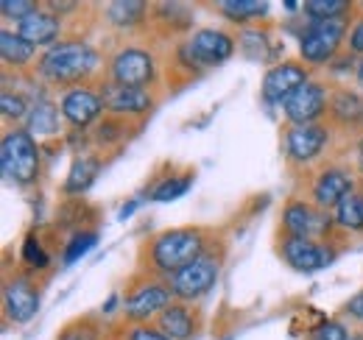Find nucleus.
<instances>
[{
  "instance_id": "bb28decb",
  "label": "nucleus",
  "mask_w": 363,
  "mask_h": 340,
  "mask_svg": "<svg viewBox=\"0 0 363 340\" xmlns=\"http://www.w3.org/2000/svg\"><path fill=\"white\" fill-rule=\"evenodd\" d=\"M59 128V115H56V106L53 103H37L31 118H28V131L31 134H53Z\"/></svg>"
},
{
  "instance_id": "20e7f679",
  "label": "nucleus",
  "mask_w": 363,
  "mask_h": 340,
  "mask_svg": "<svg viewBox=\"0 0 363 340\" xmlns=\"http://www.w3.org/2000/svg\"><path fill=\"white\" fill-rule=\"evenodd\" d=\"M221 276V259L216 254H201L193 265L171 276V293L184 301L207 296Z\"/></svg>"
},
{
  "instance_id": "f3484780",
  "label": "nucleus",
  "mask_w": 363,
  "mask_h": 340,
  "mask_svg": "<svg viewBox=\"0 0 363 340\" xmlns=\"http://www.w3.org/2000/svg\"><path fill=\"white\" fill-rule=\"evenodd\" d=\"M101 109H104L101 95H95L90 89H70L62 98V115L79 128L90 126L92 120L101 115Z\"/></svg>"
},
{
  "instance_id": "aec40b11",
  "label": "nucleus",
  "mask_w": 363,
  "mask_h": 340,
  "mask_svg": "<svg viewBox=\"0 0 363 340\" xmlns=\"http://www.w3.org/2000/svg\"><path fill=\"white\" fill-rule=\"evenodd\" d=\"M98 170L101 162L95 157H79L73 162V168L67 173V181H65V193L67 196H82L92 187V181L98 178Z\"/></svg>"
},
{
  "instance_id": "39448f33",
  "label": "nucleus",
  "mask_w": 363,
  "mask_h": 340,
  "mask_svg": "<svg viewBox=\"0 0 363 340\" xmlns=\"http://www.w3.org/2000/svg\"><path fill=\"white\" fill-rule=\"evenodd\" d=\"M333 220L327 210L321 207H311L305 201H291L282 210V229L288 237H305V240H318L327 237L333 229Z\"/></svg>"
},
{
  "instance_id": "c756f323",
  "label": "nucleus",
  "mask_w": 363,
  "mask_h": 340,
  "mask_svg": "<svg viewBox=\"0 0 363 340\" xmlns=\"http://www.w3.org/2000/svg\"><path fill=\"white\" fill-rule=\"evenodd\" d=\"M0 11H3V17L23 23V20L31 17L34 11H40V6H37L34 0H3V3H0Z\"/></svg>"
},
{
  "instance_id": "4c0bfd02",
  "label": "nucleus",
  "mask_w": 363,
  "mask_h": 340,
  "mask_svg": "<svg viewBox=\"0 0 363 340\" xmlns=\"http://www.w3.org/2000/svg\"><path fill=\"white\" fill-rule=\"evenodd\" d=\"M50 8L53 11H70V8H76V3H50Z\"/></svg>"
},
{
  "instance_id": "f03ea898",
  "label": "nucleus",
  "mask_w": 363,
  "mask_h": 340,
  "mask_svg": "<svg viewBox=\"0 0 363 340\" xmlns=\"http://www.w3.org/2000/svg\"><path fill=\"white\" fill-rule=\"evenodd\" d=\"M98 64V53L87 42L53 45L40 62V73L53 84H76L87 79Z\"/></svg>"
},
{
  "instance_id": "c85d7f7f",
  "label": "nucleus",
  "mask_w": 363,
  "mask_h": 340,
  "mask_svg": "<svg viewBox=\"0 0 363 340\" xmlns=\"http://www.w3.org/2000/svg\"><path fill=\"white\" fill-rule=\"evenodd\" d=\"M95 243H98V234H95V232H79V234L70 240V246L65 249V262L70 265V262L82 259L90 249H95Z\"/></svg>"
},
{
  "instance_id": "9b49d317",
  "label": "nucleus",
  "mask_w": 363,
  "mask_h": 340,
  "mask_svg": "<svg viewBox=\"0 0 363 340\" xmlns=\"http://www.w3.org/2000/svg\"><path fill=\"white\" fill-rule=\"evenodd\" d=\"M3 301H6V315L14 324H28L40 310V290L31 285L28 276H14L3 290Z\"/></svg>"
},
{
  "instance_id": "1a4fd4ad",
  "label": "nucleus",
  "mask_w": 363,
  "mask_h": 340,
  "mask_svg": "<svg viewBox=\"0 0 363 340\" xmlns=\"http://www.w3.org/2000/svg\"><path fill=\"white\" fill-rule=\"evenodd\" d=\"M112 79H115V84L143 89L145 84L154 81V59L140 47H126L112 62Z\"/></svg>"
},
{
  "instance_id": "c9c22d12",
  "label": "nucleus",
  "mask_w": 363,
  "mask_h": 340,
  "mask_svg": "<svg viewBox=\"0 0 363 340\" xmlns=\"http://www.w3.org/2000/svg\"><path fill=\"white\" fill-rule=\"evenodd\" d=\"M347 312L363 321V290H361V293H355V296L347 301Z\"/></svg>"
},
{
  "instance_id": "5701e85b",
  "label": "nucleus",
  "mask_w": 363,
  "mask_h": 340,
  "mask_svg": "<svg viewBox=\"0 0 363 340\" xmlns=\"http://www.w3.org/2000/svg\"><path fill=\"white\" fill-rule=\"evenodd\" d=\"M335 223L352 232H363V193L347 196L338 207H335Z\"/></svg>"
},
{
  "instance_id": "2f4dec72",
  "label": "nucleus",
  "mask_w": 363,
  "mask_h": 340,
  "mask_svg": "<svg viewBox=\"0 0 363 340\" xmlns=\"http://www.w3.org/2000/svg\"><path fill=\"white\" fill-rule=\"evenodd\" d=\"M23 259L31 265V268H48V254L45 249L40 246V240L31 234V237H26V243H23Z\"/></svg>"
},
{
  "instance_id": "7ed1b4c3",
  "label": "nucleus",
  "mask_w": 363,
  "mask_h": 340,
  "mask_svg": "<svg viewBox=\"0 0 363 340\" xmlns=\"http://www.w3.org/2000/svg\"><path fill=\"white\" fill-rule=\"evenodd\" d=\"M0 165L6 178L17 184H31L40 176V148L31 137V131H11L3 140L0 148Z\"/></svg>"
},
{
  "instance_id": "7c9ffc66",
  "label": "nucleus",
  "mask_w": 363,
  "mask_h": 340,
  "mask_svg": "<svg viewBox=\"0 0 363 340\" xmlns=\"http://www.w3.org/2000/svg\"><path fill=\"white\" fill-rule=\"evenodd\" d=\"M0 109H3V115H6L9 120H20V118L28 112V103H26V98L17 95V92H3Z\"/></svg>"
},
{
  "instance_id": "f257e3e1",
  "label": "nucleus",
  "mask_w": 363,
  "mask_h": 340,
  "mask_svg": "<svg viewBox=\"0 0 363 340\" xmlns=\"http://www.w3.org/2000/svg\"><path fill=\"white\" fill-rule=\"evenodd\" d=\"M204 251V232L201 229H171V232H162L151 249H148V256H151V265L162 273H179L187 265H193L196 259Z\"/></svg>"
},
{
  "instance_id": "e433bc0d",
  "label": "nucleus",
  "mask_w": 363,
  "mask_h": 340,
  "mask_svg": "<svg viewBox=\"0 0 363 340\" xmlns=\"http://www.w3.org/2000/svg\"><path fill=\"white\" fill-rule=\"evenodd\" d=\"M350 45H352V50H355V53H363V20L352 28V34H350Z\"/></svg>"
},
{
  "instance_id": "473e14b6",
  "label": "nucleus",
  "mask_w": 363,
  "mask_h": 340,
  "mask_svg": "<svg viewBox=\"0 0 363 340\" xmlns=\"http://www.w3.org/2000/svg\"><path fill=\"white\" fill-rule=\"evenodd\" d=\"M311 340H350V332L338 321H327L311 332Z\"/></svg>"
},
{
  "instance_id": "0eeeda50",
  "label": "nucleus",
  "mask_w": 363,
  "mask_h": 340,
  "mask_svg": "<svg viewBox=\"0 0 363 340\" xmlns=\"http://www.w3.org/2000/svg\"><path fill=\"white\" fill-rule=\"evenodd\" d=\"M282 259L299 273H316L335 262V249L321 240L305 237H285L282 240Z\"/></svg>"
},
{
  "instance_id": "4be33fe9",
  "label": "nucleus",
  "mask_w": 363,
  "mask_h": 340,
  "mask_svg": "<svg viewBox=\"0 0 363 340\" xmlns=\"http://www.w3.org/2000/svg\"><path fill=\"white\" fill-rule=\"evenodd\" d=\"M0 56H3L6 64L20 67V64H28L31 62L34 45L28 42V40H23L20 34H14V31H3L0 34Z\"/></svg>"
},
{
  "instance_id": "a211bd4d",
  "label": "nucleus",
  "mask_w": 363,
  "mask_h": 340,
  "mask_svg": "<svg viewBox=\"0 0 363 340\" xmlns=\"http://www.w3.org/2000/svg\"><path fill=\"white\" fill-rule=\"evenodd\" d=\"M17 34L31 45H50L59 37V17L48 14V11H34L31 17H26L23 23H17Z\"/></svg>"
},
{
  "instance_id": "a19ab883",
  "label": "nucleus",
  "mask_w": 363,
  "mask_h": 340,
  "mask_svg": "<svg viewBox=\"0 0 363 340\" xmlns=\"http://www.w3.org/2000/svg\"><path fill=\"white\" fill-rule=\"evenodd\" d=\"M358 81H361V86H363V59H361V64H358Z\"/></svg>"
},
{
  "instance_id": "9d476101",
  "label": "nucleus",
  "mask_w": 363,
  "mask_h": 340,
  "mask_svg": "<svg viewBox=\"0 0 363 340\" xmlns=\"http://www.w3.org/2000/svg\"><path fill=\"white\" fill-rule=\"evenodd\" d=\"M199 64H207V67H213V64H224L229 56H232V50H235V42H232V37H227L224 31H216V28H201V31H196L193 37H190V42L184 47Z\"/></svg>"
},
{
  "instance_id": "4468645a",
  "label": "nucleus",
  "mask_w": 363,
  "mask_h": 340,
  "mask_svg": "<svg viewBox=\"0 0 363 340\" xmlns=\"http://www.w3.org/2000/svg\"><path fill=\"white\" fill-rule=\"evenodd\" d=\"M171 288H162V285H143V288H137L132 296L126 298V304H123V312H126V318H132V321H148L151 315H162L171 304Z\"/></svg>"
},
{
  "instance_id": "6ab92c4d",
  "label": "nucleus",
  "mask_w": 363,
  "mask_h": 340,
  "mask_svg": "<svg viewBox=\"0 0 363 340\" xmlns=\"http://www.w3.org/2000/svg\"><path fill=\"white\" fill-rule=\"evenodd\" d=\"M160 332L168 340H190L193 332H196V318L190 315L187 307H179V304H171L162 315H160Z\"/></svg>"
},
{
  "instance_id": "412c9836",
  "label": "nucleus",
  "mask_w": 363,
  "mask_h": 340,
  "mask_svg": "<svg viewBox=\"0 0 363 340\" xmlns=\"http://www.w3.org/2000/svg\"><path fill=\"white\" fill-rule=\"evenodd\" d=\"M330 109H333L335 120H338V123H344V126L355 128V126H361L363 123V101L355 95V92H350V89L335 92V95H333Z\"/></svg>"
},
{
  "instance_id": "2eb2a0df",
  "label": "nucleus",
  "mask_w": 363,
  "mask_h": 340,
  "mask_svg": "<svg viewBox=\"0 0 363 340\" xmlns=\"http://www.w3.org/2000/svg\"><path fill=\"white\" fill-rule=\"evenodd\" d=\"M352 176L341 168H330L324 170L313 184V198L321 210H330V207H338L347 196H352Z\"/></svg>"
},
{
  "instance_id": "393cba45",
  "label": "nucleus",
  "mask_w": 363,
  "mask_h": 340,
  "mask_svg": "<svg viewBox=\"0 0 363 340\" xmlns=\"http://www.w3.org/2000/svg\"><path fill=\"white\" fill-rule=\"evenodd\" d=\"M302 11L311 17V23H321V20H341L344 11H350L347 0H308L302 6Z\"/></svg>"
},
{
  "instance_id": "a878e982",
  "label": "nucleus",
  "mask_w": 363,
  "mask_h": 340,
  "mask_svg": "<svg viewBox=\"0 0 363 340\" xmlns=\"http://www.w3.org/2000/svg\"><path fill=\"white\" fill-rule=\"evenodd\" d=\"M218 11L235 20V23H246V20H255V17H266L269 11V3H246V0H232V3H218Z\"/></svg>"
},
{
  "instance_id": "ea45409f",
  "label": "nucleus",
  "mask_w": 363,
  "mask_h": 340,
  "mask_svg": "<svg viewBox=\"0 0 363 340\" xmlns=\"http://www.w3.org/2000/svg\"><path fill=\"white\" fill-rule=\"evenodd\" d=\"M358 168L363 170V142L358 145Z\"/></svg>"
},
{
  "instance_id": "6e6552de",
  "label": "nucleus",
  "mask_w": 363,
  "mask_h": 340,
  "mask_svg": "<svg viewBox=\"0 0 363 340\" xmlns=\"http://www.w3.org/2000/svg\"><path fill=\"white\" fill-rule=\"evenodd\" d=\"M308 81H311V79H308V70H305L302 64H296V62H282V64L272 67V70L266 73V79H263V101L272 103V106L274 103H282V106H285V101H288L294 92H299Z\"/></svg>"
},
{
  "instance_id": "ddd939ff",
  "label": "nucleus",
  "mask_w": 363,
  "mask_h": 340,
  "mask_svg": "<svg viewBox=\"0 0 363 340\" xmlns=\"http://www.w3.org/2000/svg\"><path fill=\"white\" fill-rule=\"evenodd\" d=\"M330 134L327 128L318 123H308V126H294L285 134V154L294 162H311L324 151Z\"/></svg>"
},
{
  "instance_id": "423d86ee",
  "label": "nucleus",
  "mask_w": 363,
  "mask_h": 340,
  "mask_svg": "<svg viewBox=\"0 0 363 340\" xmlns=\"http://www.w3.org/2000/svg\"><path fill=\"white\" fill-rule=\"evenodd\" d=\"M344 20H321V23H311L308 31H302V42H299V50H302V59L308 64H324L335 56L338 45L344 40Z\"/></svg>"
},
{
  "instance_id": "79ce46f5",
  "label": "nucleus",
  "mask_w": 363,
  "mask_h": 340,
  "mask_svg": "<svg viewBox=\"0 0 363 340\" xmlns=\"http://www.w3.org/2000/svg\"><path fill=\"white\" fill-rule=\"evenodd\" d=\"M350 340H363V335H350Z\"/></svg>"
},
{
  "instance_id": "b1692460",
  "label": "nucleus",
  "mask_w": 363,
  "mask_h": 340,
  "mask_svg": "<svg viewBox=\"0 0 363 340\" xmlns=\"http://www.w3.org/2000/svg\"><path fill=\"white\" fill-rule=\"evenodd\" d=\"M143 11H145V3H137V0H121V3H109L106 6V20L121 26V28H129L143 20Z\"/></svg>"
},
{
  "instance_id": "f8f14e48",
  "label": "nucleus",
  "mask_w": 363,
  "mask_h": 340,
  "mask_svg": "<svg viewBox=\"0 0 363 340\" xmlns=\"http://www.w3.org/2000/svg\"><path fill=\"white\" fill-rule=\"evenodd\" d=\"M282 109H285V118H288L291 123L308 126V123H313L318 115L327 109V92H324L321 84L308 81L299 92H294V95L285 101Z\"/></svg>"
},
{
  "instance_id": "cd10ccee",
  "label": "nucleus",
  "mask_w": 363,
  "mask_h": 340,
  "mask_svg": "<svg viewBox=\"0 0 363 340\" xmlns=\"http://www.w3.org/2000/svg\"><path fill=\"white\" fill-rule=\"evenodd\" d=\"M190 184H193V173L171 176V178H165L162 184L154 187L151 198H154V201H174V198H179V196H184V193L190 190Z\"/></svg>"
},
{
  "instance_id": "dca6fc26",
  "label": "nucleus",
  "mask_w": 363,
  "mask_h": 340,
  "mask_svg": "<svg viewBox=\"0 0 363 340\" xmlns=\"http://www.w3.org/2000/svg\"><path fill=\"white\" fill-rule=\"evenodd\" d=\"M101 101L109 112L115 115H143L148 106H151V98L145 89H135V86H123V84H109L104 86L101 92Z\"/></svg>"
},
{
  "instance_id": "f704fd0d",
  "label": "nucleus",
  "mask_w": 363,
  "mask_h": 340,
  "mask_svg": "<svg viewBox=\"0 0 363 340\" xmlns=\"http://www.w3.org/2000/svg\"><path fill=\"white\" fill-rule=\"evenodd\" d=\"M129 340H168L160 329H148V327H137V329H132V335H129Z\"/></svg>"
},
{
  "instance_id": "72a5a7b5",
  "label": "nucleus",
  "mask_w": 363,
  "mask_h": 340,
  "mask_svg": "<svg viewBox=\"0 0 363 340\" xmlns=\"http://www.w3.org/2000/svg\"><path fill=\"white\" fill-rule=\"evenodd\" d=\"M59 340H98V329L92 327L90 321H79V324H70Z\"/></svg>"
},
{
  "instance_id": "58836bf2",
  "label": "nucleus",
  "mask_w": 363,
  "mask_h": 340,
  "mask_svg": "<svg viewBox=\"0 0 363 340\" xmlns=\"http://www.w3.org/2000/svg\"><path fill=\"white\" fill-rule=\"evenodd\" d=\"M137 210V201H129V204H123V210H121V217H129V215Z\"/></svg>"
}]
</instances>
